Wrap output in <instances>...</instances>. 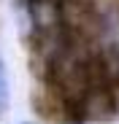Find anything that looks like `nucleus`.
<instances>
[{
	"mask_svg": "<svg viewBox=\"0 0 119 124\" xmlns=\"http://www.w3.org/2000/svg\"><path fill=\"white\" fill-rule=\"evenodd\" d=\"M19 124H35V121H19Z\"/></svg>",
	"mask_w": 119,
	"mask_h": 124,
	"instance_id": "7ed1b4c3",
	"label": "nucleus"
},
{
	"mask_svg": "<svg viewBox=\"0 0 119 124\" xmlns=\"http://www.w3.org/2000/svg\"><path fill=\"white\" fill-rule=\"evenodd\" d=\"M8 105H11V78H8L6 57L0 54V119L8 113Z\"/></svg>",
	"mask_w": 119,
	"mask_h": 124,
	"instance_id": "f257e3e1",
	"label": "nucleus"
},
{
	"mask_svg": "<svg viewBox=\"0 0 119 124\" xmlns=\"http://www.w3.org/2000/svg\"><path fill=\"white\" fill-rule=\"evenodd\" d=\"M114 102H116V119H119V78L114 81Z\"/></svg>",
	"mask_w": 119,
	"mask_h": 124,
	"instance_id": "f03ea898",
	"label": "nucleus"
}]
</instances>
